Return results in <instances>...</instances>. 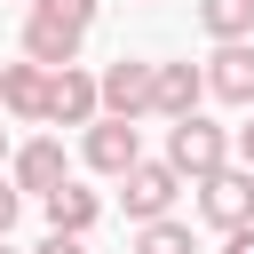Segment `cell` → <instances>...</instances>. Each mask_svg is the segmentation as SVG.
Wrapping results in <instances>:
<instances>
[{
	"label": "cell",
	"instance_id": "19",
	"mask_svg": "<svg viewBox=\"0 0 254 254\" xmlns=\"http://www.w3.org/2000/svg\"><path fill=\"white\" fill-rule=\"evenodd\" d=\"M222 254H254V222H238V230H222Z\"/></svg>",
	"mask_w": 254,
	"mask_h": 254
},
{
	"label": "cell",
	"instance_id": "13",
	"mask_svg": "<svg viewBox=\"0 0 254 254\" xmlns=\"http://www.w3.org/2000/svg\"><path fill=\"white\" fill-rule=\"evenodd\" d=\"M206 40H254V0H198Z\"/></svg>",
	"mask_w": 254,
	"mask_h": 254
},
{
	"label": "cell",
	"instance_id": "1",
	"mask_svg": "<svg viewBox=\"0 0 254 254\" xmlns=\"http://www.w3.org/2000/svg\"><path fill=\"white\" fill-rule=\"evenodd\" d=\"M222 159H230V127H214L206 111H183V119H167V167H175L183 183L214 175Z\"/></svg>",
	"mask_w": 254,
	"mask_h": 254
},
{
	"label": "cell",
	"instance_id": "11",
	"mask_svg": "<svg viewBox=\"0 0 254 254\" xmlns=\"http://www.w3.org/2000/svg\"><path fill=\"white\" fill-rule=\"evenodd\" d=\"M198 103H206L198 64H151V111H159V119H183V111H198Z\"/></svg>",
	"mask_w": 254,
	"mask_h": 254
},
{
	"label": "cell",
	"instance_id": "18",
	"mask_svg": "<svg viewBox=\"0 0 254 254\" xmlns=\"http://www.w3.org/2000/svg\"><path fill=\"white\" fill-rule=\"evenodd\" d=\"M230 159H238V167H246V175H254V111H246V127H238V135H230Z\"/></svg>",
	"mask_w": 254,
	"mask_h": 254
},
{
	"label": "cell",
	"instance_id": "20",
	"mask_svg": "<svg viewBox=\"0 0 254 254\" xmlns=\"http://www.w3.org/2000/svg\"><path fill=\"white\" fill-rule=\"evenodd\" d=\"M0 167H8V127H0Z\"/></svg>",
	"mask_w": 254,
	"mask_h": 254
},
{
	"label": "cell",
	"instance_id": "21",
	"mask_svg": "<svg viewBox=\"0 0 254 254\" xmlns=\"http://www.w3.org/2000/svg\"><path fill=\"white\" fill-rule=\"evenodd\" d=\"M0 254H16V246H8V238H0Z\"/></svg>",
	"mask_w": 254,
	"mask_h": 254
},
{
	"label": "cell",
	"instance_id": "6",
	"mask_svg": "<svg viewBox=\"0 0 254 254\" xmlns=\"http://www.w3.org/2000/svg\"><path fill=\"white\" fill-rule=\"evenodd\" d=\"M103 103H95V71L87 64H56L48 71V111H40V127H87Z\"/></svg>",
	"mask_w": 254,
	"mask_h": 254
},
{
	"label": "cell",
	"instance_id": "15",
	"mask_svg": "<svg viewBox=\"0 0 254 254\" xmlns=\"http://www.w3.org/2000/svg\"><path fill=\"white\" fill-rule=\"evenodd\" d=\"M40 16H56V24H71V32H95V16H103V0H32Z\"/></svg>",
	"mask_w": 254,
	"mask_h": 254
},
{
	"label": "cell",
	"instance_id": "16",
	"mask_svg": "<svg viewBox=\"0 0 254 254\" xmlns=\"http://www.w3.org/2000/svg\"><path fill=\"white\" fill-rule=\"evenodd\" d=\"M16 214H24V190H16V183H8V175H0V238H8V230H16Z\"/></svg>",
	"mask_w": 254,
	"mask_h": 254
},
{
	"label": "cell",
	"instance_id": "9",
	"mask_svg": "<svg viewBox=\"0 0 254 254\" xmlns=\"http://www.w3.org/2000/svg\"><path fill=\"white\" fill-rule=\"evenodd\" d=\"M40 214H48V230H71V238H87L95 222H103V198L87 190V183H56V190H40Z\"/></svg>",
	"mask_w": 254,
	"mask_h": 254
},
{
	"label": "cell",
	"instance_id": "3",
	"mask_svg": "<svg viewBox=\"0 0 254 254\" xmlns=\"http://www.w3.org/2000/svg\"><path fill=\"white\" fill-rule=\"evenodd\" d=\"M111 183H119L127 222H159V214H175V198H183V175H175L167 159H135V167L111 175Z\"/></svg>",
	"mask_w": 254,
	"mask_h": 254
},
{
	"label": "cell",
	"instance_id": "10",
	"mask_svg": "<svg viewBox=\"0 0 254 254\" xmlns=\"http://www.w3.org/2000/svg\"><path fill=\"white\" fill-rule=\"evenodd\" d=\"M0 111L8 119H24V127H40V111H48V64H0Z\"/></svg>",
	"mask_w": 254,
	"mask_h": 254
},
{
	"label": "cell",
	"instance_id": "7",
	"mask_svg": "<svg viewBox=\"0 0 254 254\" xmlns=\"http://www.w3.org/2000/svg\"><path fill=\"white\" fill-rule=\"evenodd\" d=\"M0 175H8L24 198H40V190H56V183L71 175V159H64V143H56V135H32V143H16V151H8V167H0Z\"/></svg>",
	"mask_w": 254,
	"mask_h": 254
},
{
	"label": "cell",
	"instance_id": "4",
	"mask_svg": "<svg viewBox=\"0 0 254 254\" xmlns=\"http://www.w3.org/2000/svg\"><path fill=\"white\" fill-rule=\"evenodd\" d=\"M79 159H87V175H127V167L143 159V127H135V119L95 111V119H87V135H79Z\"/></svg>",
	"mask_w": 254,
	"mask_h": 254
},
{
	"label": "cell",
	"instance_id": "2",
	"mask_svg": "<svg viewBox=\"0 0 254 254\" xmlns=\"http://www.w3.org/2000/svg\"><path fill=\"white\" fill-rule=\"evenodd\" d=\"M190 190H198V222H206V230H238V222H254V175H246L238 159H222V167L198 175Z\"/></svg>",
	"mask_w": 254,
	"mask_h": 254
},
{
	"label": "cell",
	"instance_id": "14",
	"mask_svg": "<svg viewBox=\"0 0 254 254\" xmlns=\"http://www.w3.org/2000/svg\"><path fill=\"white\" fill-rule=\"evenodd\" d=\"M127 254H198V238H190V222L159 214V222H135V246Z\"/></svg>",
	"mask_w": 254,
	"mask_h": 254
},
{
	"label": "cell",
	"instance_id": "8",
	"mask_svg": "<svg viewBox=\"0 0 254 254\" xmlns=\"http://www.w3.org/2000/svg\"><path fill=\"white\" fill-rule=\"evenodd\" d=\"M95 103H103L111 119H143V111H151V64H135V56L103 64V71H95Z\"/></svg>",
	"mask_w": 254,
	"mask_h": 254
},
{
	"label": "cell",
	"instance_id": "17",
	"mask_svg": "<svg viewBox=\"0 0 254 254\" xmlns=\"http://www.w3.org/2000/svg\"><path fill=\"white\" fill-rule=\"evenodd\" d=\"M32 254H87V238H71V230H48V238H40Z\"/></svg>",
	"mask_w": 254,
	"mask_h": 254
},
{
	"label": "cell",
	"instance_id": "12",
	"mask_svg": "<svg viewBox=\"0 0 254 254\" xmlns=\"http://www.w3.org/2000/svg\"><path fill=\"white\" fill-rule=\"evenodd\" d=\"M79 40L87 32H71V24H56V16H40V8H24V56L32 64H79Z\"/></svg>",
	"mask_w": 254,
	"mask_h": 254
},
{
	"label": "cell",
	"instance_id": "5",
	"mask_svg": "<svg viewBox=\"0 0 254 254\" xmlns=\"http://www.w3.org/2000/svg\"><path fill=\"white\" fill-rule=\"evenodd\" d=\"M206 95L230 103V111H254V40H214V56L198 64Z\"/></svg>",
	"mask_w": 254,
	"mask_h": 254
}]
</instances>
